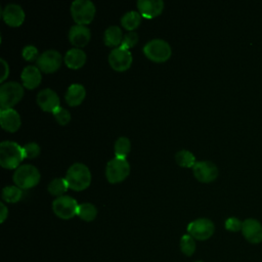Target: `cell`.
<instances>
[{"mask_svg":"<svg viewBox=\"0 0 262 262\" xmlns=\"http://www.w3.org/2000/svg\"><path fill=\"white\" fill-rule=\"evenodd\" d=\"M25 158L24 148L18 143L8 140L0 143V164L3 168H17Z\"/></svg>","mask_w":262,"mask_h":262,"instance_id":"6da1fadb","label":"cell"},{"mask_svg":"<svg viewBox=\"0 0 262 262\" xmlns=\"http://www.w3.org/2000/svg\"><path fill=\"white\" fill-rule=\"evenodd\" d=\"M66 180L69 188L77 191L83 190L91 183V172L86 165L82 163H75L68 169Z\"/></svg>","mask_w":262,"mask_h":262,"instance_id":"7a4b0ae2","label":"cell"},{"mask_svg":"<svg viewBox=\"0 0 262 262\" xmlns=\"http://www.w3.org/2000/svg\"><path fill=\"white\" fill-rule=\"evenodd\" d=\"M40 180L39 170L30 164L21 165L13 173V181L21 189H29L38 184Z\"/></svg>","mask_w":262,"mask_h":262,"instance_id":"3957f363","label":"cell"},{"mask_svg":"<svg viewBox=\"0 0 262 262\" xmlns=\"http://www.w3.org/2000/svg\"><path fill=\"white\" fill-rule=\"evenodd\" d=\"M24 96V87L14 81L3 83L0 87L1 110L11 108Z\"/></svg>","mask_w":262,"mask_h":262,"instance_id":"277c9868","label":"cell"},{"mask_svg":"<svg viewBox=\"0 0 262 262\" xmlns=\"http://www.w3.org/2000/svg\"><path fill=\"white\" fill-rule=\"evenodd\" d=\"M143 53L152 61L163 62L169 59L172 54V49L167 41L163 39H152L143 46Z\"/></svg>","mask_w":262,"mask_h":262,"instance_id":"5b68a950","label":"cell"},{"mask_svg":"<svg viewBox=\"0 0 262 262\" xmlns=\"http://www.w3.org/2000/svg\"><path fill=\"white\" fill-rule=\"evenodd\" d=\"M71 13L77 25H86L94 18L95 6L90 0H75L71 4Z\"/></svg>","mask_w":262,"mask_h":262,"instance_id":"8992f818","label":"cell"},{"mask_svg":"<svg viewBox=\"0 0 262 262\" xmlns=\"http://www.w3.org/2000/svg\"><path fill=\"white\" fill-rule=\"evenodd\" d=\"M130 173V165L126 159L114 158L106 164L105 175L111 183L123 181Z\"/></svg>","mask_w":262,"mask_h":262,"instance_id":"52a82bcc","label":"cell"},{"mask_svg":"<svg viewBox=\"0 0 262 262\" xmlns=\"http://www.w3.org/2000/svg\"><path fill=\"white\" fill-rule=\"evenodd\" d=\"M79 204L70 195H61L56 198L52 203L54 214L61 219H71L77 215Z\"/></svg>","mask_w":262,"mask_h":262,"instance_id":"ba28073f","label":"cell"},{"mask_svg":"<svg viewBox=\"0 0 262 262\" xmlns=\"http://www.w3.org/2000/svg\"><path fill=\"white\" fill-rule=\"evenodd\" d=\"M187 231L188 234H190L194 239L205 241L213 235L215 231V226L210 219L199 218L191 221L187 225Z\"/></svg>","mask_w":262,"mask_h":262,"instance_id":"9c48e42d","label":"cell"},{"mask_svg":"<svg viewBox=\"0 0 262 262\" xmlns=\"http://www.w3.org/2000/svg\"><path fill=\"white\" fill-rule=\"evenodd\" d=\"M61 60L62 57L58 51L54 49H48L39 55L36 62L40 71L49 74L55 72L60 67Z\"/></svg>","mask_w":262,"mask_h":262,"instance_id":"30bf717a","label":"cell"},{"mask_svg":"<svg viewBox=\"0 0 262 262\" xmlns=\"http://www.w3.org/2000/svg\"><path fill=\"white\" fill-rule=\"evenodd\" d=\"M108 62L115 71H126L132 63V54L129 49L123 48L121 46L116 47L108 54Z\"/></svg>","mask_w":262,"mask_h":262,"instance_id":"8fae6325","label":"cell"},{"mask_svg":"<svg viewBox=\"0 0 262 262\" xmlns=\"http://www.w3.org/2000/svg\"><path fill=\"white\" fill-rule=\"evenodd\" d=\"M192 172L194 177L201 182H211L214 181L218 176L217 166L210 161H199L195 162L192 167Z\"/></svg>","mask_w":262,"mask_h":262,"instance_id":"7c38bea8","label":"cell"},{"mask_svg":"<svg viewBox=\"0 0 262 262\" xmlns=\"http://www.w3.org/2000/svg\"><path fill=\"white\" fill-rule=\"evenodd\" d=\"M242 233L249 243L259 244L262 242V224L256 219L248 218L243 222Z\"/></svg>","mask_w":262,"mask_h":262,"instance_id":"4fadbf2b","label":"cell"},{"mask_svg":"<svg viewBox=\"0 0 262 262\" xmlns=\"http://www.w3.org/2000/svg\"><path fill=\"white\" fill-rule=\"evenodd\" d=\"M37 103L43 111L52 113L59 106V97L54 90L45 88L38 92Z\"/></svg>","mask_w":262,"mask_h":262,"instance_id":"5bb4252c","label":"cell"},{"mask_svg":"<svg viewBox=\"0 0 262 262\" xmlns=\"http://www.w3.org/2000/svg\"><path fill=\"white\" fill-rule=\"evenodd\" d=\"M25 16L26 14L24 9L18 4L14 3L7 4L2 11V17L4 21L10 27L20 26L25 20Z\"/></svg>","mask_w":262,"mask_h":262,"instance_id":"9a60e30c","label":"cell"},{"mask_svg":"<svg viewBox=\"0 0 262 262\" xmlns=\"http://www.w3.org/2000/svg\"><path fill=\"white\" fill-rule=\"evenodd\" d=\"M90 38L91 32L84 25H74L69 31V40L74 46H76V48L87 45Z\"/></svg>","mask_w":262,"mask_h":262,"instance_id":"2e32d148","label":"cell"},{"mask_svg":"<svg viewBox=\"0 0 262 262\" xmlns=\"http://www.w3.org/2000/svg\"><path fill=\"white\" fill-rule=\"evenodd\" d=\"M137 8L141 16L152 18L162 13L164 9V2L162 0H138Z\"/></svg>","mask_w":262,"mask_h":262,"instance_id":"e0dca14e","label":"cell"},{"mask_svg":"<svg viewBox=\"0 0 262 262\" xmlns=\"http://www.w3.org/2000/svg\"><path fill=\"white\" fill-rule=\"evenodd\" d=\"M0 124L4 130L8 132H15L20 126V117L13 108L1 110Z\"/></svg>","mask_w":262,"mask_h":262,"instance_id":"ac0fdd59","label":"cell"},{"mask_svg":"<svg viewBox=\"0 0 262 262\" xmlns=\"http://www.w3.org/2000/svg\"><path fill=\"white\" fill-rule=\"evenodd\" d=\"M23 84L28 89L36 88L42 79L41 71L37 66H27L20 75Z\"/></svg>","mask_w":262,"mask_h":262,"instance_id":"d6986e66","label":"cell"},{"mask_svg":"<svg viewBox=\"0 0 262 262\" xmlns=\"http://www.w3.org/2000/svg\"><path fill=\"white\" fill-rule=\"evenodd\" d=\"M86 61V53L80 48H71L66 52L64 62L70 69H80Z\"/></svg>","mask_w":262,"mask_h":262,"instance_id":"ffe728a7","label":"cell"},{"mask_svg":"<svg viewBox=\"0 0 262 262\" xmlns=\"http://www.w3.org/2000/svg\"><path fill=\"white\" fill-rule=\"evenodd\" d=\"M86 91L83 85L81 84H72L64 95L66 101L71 106L79 105L85 98Z\"/></svg>","mask_w":262,"mask_h":262,"instance_id":"44dd1931","label":"cell"},{"mask_svg":"<svg viewBox=\"0 0 262 262\" xmlns=\"http://www.w3.org/2000/svg\"><path fill=\"white\" fill-rule=\"evenodd\" d=\"M123 34L122 30L118 26H111L108 27L103 34V41L104 44L108 47H115L122 43Z\"/></svg>","mask_w":262,"mask_h":262,"instance_id":"7402d4cb","label":"cell"},{"mask_svg":"<svg viewBox=\"0 0 262 262\" xmlns=\"http://www.w3.org/2000/svg\"><path fill=\"white\" fill-rule=\"evenodd\" d=\"M140 21H141V14L133 10L126 12L121 18L122 26L129 32L136 29L139 26Z\"/></svg>","mask_w":262,"mask_h":262,"instance_id":"603a6c76","label":"cell"},{"mask_svg":"<svg viewBox=\"0 0 262 262\" xmlns=\"http://www.w3.org/2000/svg\"><path fill=\"white\" fill-rule=\"evenodd\" d=\"M77 215L84 221H92L97 215L96 207L91 203H82L79 205L77 210Z\"/></svg>","mask_w":262,"mask_h":262,"instance_id":"cb8c5ba5","label":"cell"},{"mask_svg":"<svg viewBox=\"0 0 262 262\" xmlns=\"http://www.w3.org/2000/svg\"><path fill=\"white\" fill-rule=\"evenodd\" d=\"M115 155L116 158H120V159H126L127 155L130 152L131 150V142L130 140L125 137V136H121L119 137L116 142H115Z\"/></svg>","mask_w":262,"mask_h":262,"instance_id":"d4e9b609","label":"cell"},{"mask_svg":"<svg viewBox=\"0 0 262 262\" xmlns=\"http://www.w3.org/2000/svg\"><path fill=\"white\" fill-rule=\"evenodd\" d=\"M68 188H69V185L66 178H60V177L54 178L48 184V191L52 195H56L57 198L63 195V193L68 190Z\"/></svg>","mask_w":262,"mask_h":262,"instance_id":"484cf974","label":"cell"},{"mask_svg":"<svg viewBox=\"0 0 262 262\" xmlns=\"http://www.w3.org/2000/svg\"><path fill=\"white\" fill-rule=\"evenodd\" d=\"M175 160L179 166L184 168H192L195 164V158L193 154L186 149H181L177 151L175 155Z\"/></svg>","mask_w":262,"mask_h":262,"instance_id":"4316f807","label":"cell"},{"mask_svg":"<svg viewBox=\"0 0 262 262\" xmlns=\"http://www.w3.org/2000/svg\"><path fill=\"white\" fill-rule=\"evenodd\" d=\"M23 196V190L16 185L5 186L2 190V199L7 203H16Z\"/></svg>","mask_w":262,"mask_h":262,"instance_id":"83f0119b","label":"cell"},{"mask_svg":"<svg viewBox=\"0 0 262 262\" xmlns=\"http://www.w3.org/2000/svg\"><path fill=\"white\" fill-rule=\"evenodd\" d=\"M181 252L186 256H191L195 251V242L190 234L182 235L180 239Z\"/></svg>","mask_w":262,"mask_h":262,"instance_id":"f1b7e54d","label":"cell"},{"mask_svg":"<svg viewBox=\"0 0 262 262\" xmlns=\"http://www.w3.org/2000/svg\"><path fill=\"white\" fill-rule=\"evenodd\" d=\"M55 120L57 121V123H59L60 125H67L70 121H71V114L68 110L58 106L57 108H55L52 112Z\"/></svg>","mask_w":262,"mask_h":262,"instance_id":"f546056e","label":"cell"},{"mask_svg":"<svg viewBox=\"0 0 262 262\" xmlns=\"http://www.w3.org/2000/svg\"><path fill=\"white\" fill-rule=\"evenodd\" d=\"M137 42H138V34L134 31H130L123 36L121 47L129 49V48L135 46L137 44Z\"/></svg>","mask_w":262,"mask_h":262,"instance_id":"4dcf8cb0","label":"cell"},{"mask_svg":"<svg viewBox=\"0 0 262 262\" xmlns=\"http://www.w3.org/2000/svg\"><path fill=\"white\" fill-rule=\"evenodd\" d=\"M26 159L36 158L40 154V146L36 142H29L23 146Z\"/></svg>","mask_w":262,"mask_h":262,"instance_id":"1f68e13d","label":"cell"},{"mask_svg":"<svg viewBox=\"0 0 262 262\" xmlns=\"http://www.w3.org/2000/svg\"><path fill=\"white\" fill-rule=\"evenodd\" d=\"M21 55L23 57L28 60V61H33V60H37L38 57H39V52H38V49L33 46V45H27L23 48V51H21Z\"/></svg>","mask_w":262,"mask_h":262,"instance_id":"d6a6232c","label":"cell"},{"mask_svg":"<svg viewBox=\"0 0 262 262\" xmlns=\"http://www.w3.org/2000/svg\"><path fill=\"white\" fill-rule=\"evenodd\" d=\"M242 227H243V222L235 217H230L225 221V228L229 231L236 232L238 230H242Z\"/></svg>","mask_w":262,"mask_h":262,"instance_id":"836d02e7","label":"cell"},{"mask_svg":"<svg viewBox=\"0 0 262 262\" xmlns=\"http://www.w3.org/2000/svg\"><path fill=\"white\" fill-rule=\"evenodd\" d=\"M0 60H1V63H2V75H1V82H3V81H4V80L7 78L8 74H9V67H8V63L5 61V59H4V58H1Z\"/></svg>","mask_w":262,"mask_h":262,"instance_id":"e575fe53","label":"cell"},{"mask_svg":"<svg viewBox=\"0 0 262 262\" xmlns=\"http://www.w3.org/2000/svg\"><path fill=\"white\" fill-rule=\"evenodd\" d=\"M8 216V209L3 203H0V222L3 223Z\"/></svg>","mask_w":262,"mask_h":262,"instance_id":"d590c367","label":"cell"},{"mask_svg":"<svg viewBox=\"0 0 262 262\" xmlns=\"http://www.w3.org/2000/svg\"><path fill=\"white\" fill-rule=\"evenodd\" d=\"M195 262H204V261H195Z\"/></svg>","mask_w":262,"mask_h":262,"instance_id":"8d00e7d4","label":"cell"}]
</instances>
